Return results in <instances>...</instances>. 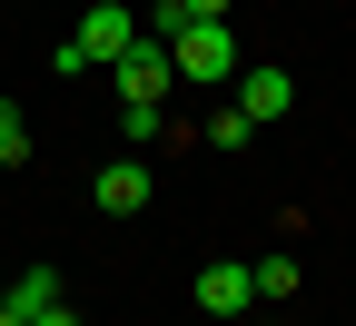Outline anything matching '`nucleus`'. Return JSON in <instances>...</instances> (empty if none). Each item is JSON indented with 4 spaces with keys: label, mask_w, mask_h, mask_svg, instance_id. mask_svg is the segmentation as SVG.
I'll return each instance as SVG.
<instances>
[{
    "label": "nucleus",
    "mask_w": 356,
    "mask_h": 326,
    "mask_svg": "<svg viewBox=\"0 0 356 326\" xmlns=\"http://www.w3.org/2000/svg\"><path fill=\"white\" fill-rule=\"evenodd\" d=\"M248 277H257V307H277V297H297V257H257Z\"/></svg>",
    "instance_id": "6e6552de"
},
{
    "label": "nucleus",
    "mask_w": 356,
    "mask_h": 326,
    "mask_svg": "<svg viewBox=\"0 0 356 326\" xmlns=\"http://www.w3.org/2000/svg\"><path fill=\"white\" fill-rule=\"evenodd\" d=\"M109 79H119V99L159 109V99H168V79H178V70H168V40H149V30H139V40H129V50L109 60Z\"/></svg>",
    "instance_id": "7ed1b4c3"
},
{
    "label": "nucleus",
    "mask_w": 356,
    "mask_h": 326,
    "mask_svg": "<svg viewBox=\"0 0 356 326\" xmlns=\"http://www.w3.org/2000/svg\"><path fill=\"white\" fill-rule=\"evenodd\" d=\"M198 307H208V316H248V307H257V277H248V267H228V257L198 267Z\"/></svg>",
    "instance_id": "39448f33"
},
{
    "label": "nucleus",
    "mask_w": 356,
    "mask_h": 326,
    "mask_svg": "<svg viewBox=\"0 0 356 326\" xmlns=\"http://www.w3.org/2000/svg\"><path fill=\"white\" fill-rule=\"evenodd\" d=\"M119 129H129V149H149V138L168 129V109H139V99H119Z\"/></svg>",
    "instance_id": "9b49d317"
},
{
    "label": "nucleus",
    "mask_w": 356,
    "mask_h": 326,
    "mask_svg": "<svg viewBox=\"0 0 356 326\" xmlns=\"http://www.w3.org/2000/svg\"><path fill=\"white\" fill-rule=\"evenodd\" d=\"M129 40H139V10H119V0H89V10H79V40H60V79L109 70Z\"/></svg>",
    "instance_id": "f257e3e1"
},
{
    "label": "nucleus",
    "mask_w": 356,
    "mask_h": 326,
    "mask_svg": "<svg viewBox=\"0 0 356 326\" xmlns=\"http://www.w3.org/2000/svg\"><path fill=\"white\" fill-rule=\"evenodd\" d=\"M30 326H79V316H70V307H40V316H30Z\"/></svg>",
    "instance_id": "ddd939ff"
},
{
    "label": "nucleus",
    "mask_w": 356,
    "mask_h": 326,
    "mask_svg": "<svg viewBox=\"0 0 356 326\" xmlns=\"http://www.w3.org/2000/svg\"><path fill=\"white\" fill-rule=\"evenodd\" d=\"M257 326H287V316H257Z\"/></svg>",
    "instance_id": "2eb2a0df"
},
{
    "label": "nucleus",
    "mask_w": 356,
    "mask_h": 326,
    "mask_svg": "<svg viewBox=\"0 0 356 326\" xmlns=\"http://www.w3.org/2000/svg\"><path fill=\"white\" fill-rule=\"evenodd\" d=\"M287 99H297V79L287 70H238V109L267 129V119H287Z\"/></svg>",
    "instance_id": "423d86ee"
},
{
    "label": "nucleus",
    "mask_w": 356,
    "mask_h": 326,
    "mask_svg": "<svg viewBox=\"0 0 356 326\" xmlns=\"http://www.w3.org/2000/svg\"><path fill=\"white\" fill-rule=\"evenodd\" d=\"M30 158V119H20V99H0V168H20Z\"/></svg>",
    "instance_id": "1a4fd4ad"
},
{
    "label": "nucleus",
    "mask_w": 356,
    "mask_h": 326,
    "mask_svg": "<svg viewBox=\"0 0 356 326\" xmlns=\"http://www.w3.org/2000/svg\"><path fill=\"white\" fill-rule=\"evenodd\" d=\"M178 10H188V20H228V0H178Z\"/></svg>",
    "instance_id": "f8f14e48"
},
{
    "label": "nucleus",
    "mask_w": 356,
    "mask_h": 326,
    "mask_svg": "<svg viewBox=\"0 0 356 326\" xmlns=\"http://www.w3.org/2000/svg\"><path fill=\"white\" fill-rule=\"evenodd\" d=\"M248 138H257V119H248L238 99H228V109H218V119H208V149H248Z\"/></svg>",
    "instance_id": "9d476101"
},
{
    "label": "nucleus",
    "mask_w": 356,
    "mask_h": 326,
    "mask_svg": "<svg viewBox=\"0 0 356 326\" xmlns=\"http://www.w3.org/2000/svg\"><path fill=\"white\" fill-rule=\"evenodd\" d=\"M149 188H159L149 158H109V168H99V208H109V218H139V208H149Z\"/></svg>",
    "instance_id": "20e7f679"
},
{
    "label": "nucleus",
    "mask_w": 356,
    "mask_h": 326,
    "mask_svg": "<svg viewBox=\"0 0 356 326\" xmlns=\"http://www.w3.org/2000/svg\"><path fill=\"white\" fill-rule=\"evenodd\" d=\"M168 70L178 79H238V40H228V20H188L168 40Z\"/></svg>",
    "instance_id": "f03ea898"
},
{
    "label": "nucleus",
    "mask_w": 356,
    "mask_h": 326,
    "mask_svg": "<svg viewBox=\"0 0 356 326\" xmlns=\"http://www.w3.org/2000/svg\"><path fill=\"white\" fill-rule=\"evenodd\" d=\"M0 307H10V316H40V307H60V277H50V267H20Z\"/></svg>",
    "instance_id": "0eeeda50"
},
{
    "label": "nucleus",
    "mask_w": 356,
    "mask_h": 326,
    "mask_svg": "<svg viewBox=\"0 0 356 326\" xmlns=\"http://www.w3.org/2000/svg\"><path fill=\"white\" fill-rule=\"evenodd\" d=\"M0 326H30V316H10V307H0Z\"/></svg>",
    "instance_id": "4468645a"
}]
</instances>
